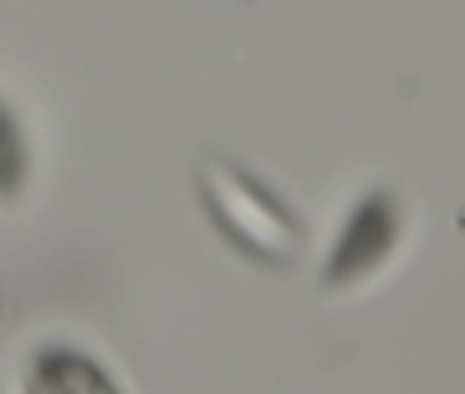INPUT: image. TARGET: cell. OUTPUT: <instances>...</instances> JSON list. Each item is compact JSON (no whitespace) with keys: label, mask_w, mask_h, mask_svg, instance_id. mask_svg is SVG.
I'll return each instance as SVG.
<instances>
[{"label":"cell","mask_w":465,"mask_h":394,"mask_svg":"<svg viewBox=\"0 0 465 394\" xmlns=\"http://www.w3.org/2000/svg\"><path fill=\"white\" fill-rule=\"evenodd\" d=\"M394 238H399V204L394 195H366L356 204V214L347 219V228L337 233V247L323 266V285L337 290V285H351L371 276L380 261L394 252Z\"/></svg>","instance_id":"cell-2"},{"label":"cell","mask_w":465,"mask_h":394,"mask_svg":"<svg viewBox=\"0 0 465 394\" xmlns=\"http://www.w3.org/2000/svg\"><path fill=\"white\" fill-rule=\"evenodd\" d=\"M25 176H29V148L19 138V123L10 119V110L0 105V200H15L25 191Z\"/></svg>","instance_id":"cell-4"},{"label":"cell","mask_w":465,"mask_h":394,"mask_svg":"<svg viewBox=\"0 0 465 394\" xmlns=\"http://www.w3.org/2000/svg\"><path fill=\"white\" fill-rule=\"evenodd\" d=\"M34 389H110L114 380L72 347H44L34 357Z\"/></svg>","instance_id":"cell-3"},{"label":"cell","mask_w":465,"mask_h":394,"mask_svg":"<svg viewBox=\"0 0 465 394\" xmlns=\"http://www.w3.org/2000/svg\"><path fill=\"white\" fill-rule=\"evenodd\" d=\"M200 200L219 233L257 261H294V252L304 247L300 219L262 181H252L242 167H232L223 157L200 162Z\"/></svg>","instance_id":"cell-1"}]
</instances>
